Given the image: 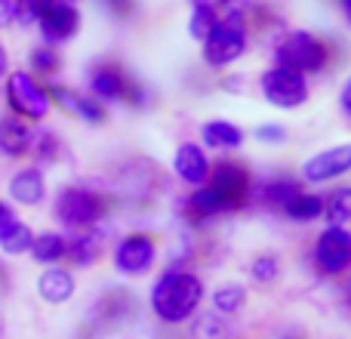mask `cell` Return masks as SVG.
I'll return each mask as SVG.
<instances>
[{
    "label": "cell",
    "mask_w": 351,
    "mask_h": 339,
    "mask_svg": "<svg viewBox=\"0 0 351 339\" xmlns=\"http://www.w3.org/2000/svg\"><path fill=\"white\" fill-rule=\"evenodd\" d=\"M200 299H204V284L194 278L191 272H167L152 287V309L160 321L182 324L197 312Z\"/></svg>",
    "instance_id": "1"
},
{
    "label": "cell",
    "mask_w": 351,
    "mask_h": 339,
    "mask_svg": "<svg viewBox=\"0 0 351 339\" xmlns=\"http://www.w3.org/2000/svg\"><path fill=\"white\" fill-rule=\"evenodd\" d=\"M330 59V49L321 37L308 34V31H287L278 43H274V62L278 68L296 74H317L324 71Z\"/></svg>",
    "instance_id": "2"
},
{
    "label": "cell",
    "mask_w": 351,
    "mask_h": 339,
    "mask_svg": "<svg viewBox=\"0 0 351 339\" xmlns=\"http://www.w3.org/2000/svg\"><path fill=\"white\" fill-rule=\"evenodd\" d=\"M247 49V22L241 12H228L219 19V25L204 40V62L213 68H225L234 59H241Z\"/></svg>",
    "instance_id": "3"
},
{
    "label": "cell",
    "mask_w": 351,
    "mask_h": 339,
    "mask_svg": "<svg viewBox=\"0 0 351 339\" xmlns=\"http://www.w3.org/2000/svg\"><path fill=\"white\" fill-rule=\"evenodd\" d=\"M108 204L99 191L93 188H65V191L56 198V219L68 229H90L99 219L105 216Z\"/></svg>",
    "instance_id": "4"
},
{
    "label": "cell",
    "mask_w": 351,
    "mask_h": 339,
    "mask_svg": "<svg viewBox=\"0 0 351 339\" xmlns=\"http://www.w3.org/2000/svg\"><path fill=\"white\" fill-rule=\"evenodd\" d=\"M210 188L216 194V200L222 204L225 213L241 210L250 198V173L243 164L237 161H219L216 167L210 170Z\"/></svg>",
    "instance_id": "5"
},
{
    "label": "cell",
    "mask_w": 351,
    "mask_h": 339,
    "mask_svg": "<svg viewBox=\"0 0 351 339\" xmlns=\"http://www.w3.org/2000/svg\"><path fill=\"white\" fill-rule=\"evenodd\" d=\"M6 102L19 117L43 121L49 115V96L28 71H12L6 80Z\"/></svg>",
    "instance_id": "6"
},
{
    "label": "cell",
    "mask_w": 351,
    "mask_h": 339,
    "mask_svg": "<svg viewBox=\"0 0 351 339\" xmlns=\"http://www.w3.org/2000/svg\"><path fill=\"white\" fill-rule=\"evenodd\" d=\"M90 90H93V99H102V102H130V105L145 102L142 86H136L133 80L123 74V68L114 65V62H105V65H99L96 71H93Z\"/></svg>",
    "instance_id": "7"
},
{
    "label": "cell",
    "mask_w": 351,
    "mask_h": 339,
    "mask_svg": "<svg viewBox=\"0 0 351 339\" xmlns=\"http://www.w3.org/2000/svg\"><path fill=\"white\" fill-rule=\"evenodd\" d=\"M262 96L278 108H299L308 99V84L302 74L287 71V68H271L262 74Z\"/></svg>",
    "instance_id": "8"
},
{
    "label": "cell",
    "mask_w": 351,
    "mask_h": 339,
    "mask_svg": "<svg viewBox=\"0 0 351 339\" xmlns=\"http://www.w3.org/2000/svg\"><path fill=\"white\" fill-rule=\"evenodd\" d=\"M315 262L324 274H342L351 268V231L342 225H330L315 247Z\"/></svg>",
    "instance_id": "9"
},
{
    "label": "cell",
    "mask_w": 351,
    "mask_h": 339,
    "mask_svg": "<svg viewBox=\"0 0 351 339\" xmlns=\"http://www.w3.org/2000/svg\"><path fill=\"white\" fill-rule=\"evenodd\" d=\"M37 25H40V34H43V40H47V47H59V43H68L77 34L80 12L74 10L71 3H65V0H56L53 6H47V10L40 12Z\"/></svg>",
    "instance_id": "10"
},
{
    "label": "cell",
    "mask_w": 351,
    "mask_h": 339,
    "mask_svg": "<svg viewBox=\"0 0 351 339\" xmlns=\"http://www.w3.org/2000/svg\"><path fill=\"white\" fill-rule=\"evenodd\" d=\"M154 256H158V247L148 235H130L127 241H121L114 253V266L121 274H130V278H139L148 268L154 266Z\"/></svg>",
    "instance_id": "11"
},
{
    "label": "cell",
    "mask_w": 351,
    "mask_h": 339,
    "mask_svg": "<svg viewBox=\"0 0 351 339\" xmlns=\"http://www.w3.org/2000/svg\"><path fill=\"white\" fill-rule=\"evenodd\" d=\"M348 170H351V145H336L305 161L302 176L308 182H330V179L346 176Z\"/></svg>",
    "instance_id": "12"
},
{
    "label": "cell",
    "mask_w": 351,
    "mask_h": 339,
    "mask_svg": "<svg viewBox=\"0 0 351 339\" xmlns=\"http://www.w3.org/2000/svg\"><path fill=\"white\" fill-rule=\"evenodd\" d=\"M47 96H49V102H59L65 111L77 115L80 121H86V124H105V117H108L99 99H93V96H77V93L68 90V86H49Z\"/></svg>",
    "instance_id": "13"
},
{
    "label": "cell",
    "mask_w": 351,
    "mask_h": 339,
    "mask_svg": "<svg viewBox=\"0 0 351 339\" xmlns=\"http://www.w3.org/2000/svg\"><path fill=\"white\" fill-rule=\"evenodd\" d=\"M173 170L182 182H188V185H204L206 176H210V161H206V154L200 152L197 145H188L185 142V145L176 148Z\"/></svg>",
    "instance_id": "14"
},
{
    "label": "cell",
    "mask_w": 351,
    "mask_h": 339,
    "mask_svg": "<svg viewBox=\"0 0 351 339\" xmlns=\"http://www.w3.org/2000/svg\"><path fill=\"white\" fill-rule=\"evenodd\" d=\"M34 145V133L28 130V124L22 117H3L0 121V152L6 158H22L25 152H31Z\"/></svg>",
    "instance_id": "15"
},
{
    "label": "cell",
    "mask_w": 351,
    "mask_h": 339,
    "mask_svg": "<svg viewBox=\"0 0 351 339\" xmlns=\"http://www.w3.org/2000/svg\"><path fill=\"white\" fill-rule=\"evenodd\" d=\"M10 194H12V200H19L25 207L40 204L43 194H47V182H43L40 170H19L10 179Z\"/></svg>",
    "instance_id": "16"
},
{
    "label": "cell",
    "mask_w": 351,
    "mask_h": 339,
    "mask_svg": "<svg viewBox=\"0 0 351 339\" xmlns=\"http://www.w3.org/2000/svg\"><path fill=\"white\" fill-rule=\"evenodd\" d=\"M37 293H40L47 303H53V305L68 303V299L74 296L71 272H65V268H47V272L40 274V281H37Z\"/></svg>",
    "instance_id": "17"
},
{
    "label": "cell",
    "mask_w": 351,
    "mask_h": 339,
    "mask_svg": "<svg viewBox=\"0 0 351 339\" xmlns=\"http://www.w3.org/2000/svg\"><path fill=\"white\" fill-rule=\"evenodd\" d=\"M200 136H204V142L210 148H222V152H228V148H237L243 142V130L234 127V124L228 121H210L200 127Z\"/></svg>",
    "instance_id": "18"
},
{
    "label": "cell",
    "mask_w": 351,
    "mask_h": 339,
    "mask_svg": "<svg viewBox=\"0 0 351 339\" xmlns=\"http://www.w3.org/2000/svg\"><path fill=\"white\" fill-rule=\"evenodd\" d=\"M65 253L74 259V266H93L102 256V235L99 231H84L71 244H65Z\"/></svg>",
    "instance_id": "19"
},
{
    "label": "cell",
    "mask_w": 351,
    "mask_h": 339,
    "mask_svg": "<svg viewBox=\"0 0 351 339\" xmlns=\"http://www.w3.org/2000/svg\"><path fill=\"white\" fill-rule=\"evenodd\" d=\"M284 213L296 222H315L317 216H324V200L317 194H308V191H299L290 204L284 207Z\"/></svg>",
    "instance_id": "20"
},
{
    "label": "cell",
    "mask_w": 351,
    "mask_h": 339,
    "mask_svg": "<svg viewBox=\"0 0 351 339\" xmlns=\"http://www.w3.org/2000/svg\"><path fill=\"white\" fill-rule=\"evenodd\" d=\"M31 244H34V231L25 222H19V219L0 235V250L10 256H19V253H25V250H31Z\"/></svg>",
    "instance_id": "21"
},
{
    "label": "cell",
    "mask_w": 351,
    "mask_h": 339,
    "mask_svg": "<svg viewBox=\"0 0 351 339\" xmlns=\"http://www.w3.org/2000/svg\"><path fill=\"white\" fill-rule=\"evenodd\" d=\"M31 253H34L37 262H59L65 256V237L56 235V231H43V235L34 237Z\"/></svg>",
    "instance_id": "22"
},
{
    "label": "cell",
    "mask_w": 351,
    "mask_h": 339,
    "mask_svg": "<svg viewBox=\"0 0 351 339\" xmlns=\"http://www.w3.org/2000/svg\"><path fill=\"white\" fill-rule=\"evenodd\" d=\"M324 216L330 225H346L351 219V188H336L327 200H324Z\"/></svg>",
    "instance_id": "23"
},
{
    "label": "cell",
    "mask_w": 351,
    "mask_h": 339,
    "mask_svg": "<svg viewBox=\"0 0 351 339\" xmlns=\"http://www.w3.org/2000/svg\"><path fill=\"white\" fill-rule=\"evenodd\" d=\"M243 303H247V290L241 284H225L213 293V305H216L219 315H234L243 309Z\"/></svg>",
    "instance_id": "24"
},
{
    "label": "cell",
    "mask_w": 351,
    "mask_h": 339,
    "mask_svg": "<svg viewBox=\"0 0 351 339\" xmlns=\"http://www.w3.org/2000/svg\"><path fill=\"white\" fill-rule=\"evenodd\" d=\"M191 339H234L231 327L219 315H204L191 330Z\"/></svg>",
    "instance_id": "25"
},
{
    "label": "cell",
    "mask_w": 351,
    "mask_h": 339,
    "mask_svg": "<svg viewBox=\"0 0 351 339\" xmlns=\"http://www.w3.org/2000/svg\"><path fill=\"white\" fill-rule=\"evenodd\" d=\"M299 191H302V188H299L293 179H274V182H268L265 198H268V204H274L278 210H284Z\"/></svg>",
    "instance_id": "26"
},
{
    "label": "cell",
    "mask_w": 351,
    "mask_h": 339,
    "mask_svg": "<svg viewBox=\"0 0 351 339\" xmlns=\"http://www.w3.org/2000/svg\"><path fill=\"white\" fill-rule=\"evenodd\" d=\"M219 19H222L219 12H210V10H194L191 25H188V31L194 34V40L204 43V40H206V34H210V31L219 25Z\"/></svg>",
    "instance_id": "27"
},
{
    "label": "cell",
    "mask_w": 351,
    "mask_h": 339,
    "mask_svg": "<svg viewBox=\"0 0 351 339\" xmlns=\"http://www.w3.org/2000/svg\"><path fill=\"white\" fill-rule=\"evenodd\" d=\"M253 278L259 281V284H271L274 278H278V272H280V266H278V259L274 256H259V259L253 262Z\"/></svg>",
    "instance_id": "28"
},
{
    "label": "cell",
    "mask_w": 351,
    "mask_h": 339,
    "mask_svg": "<svg viewBox=\"0 0 351 339\" xmlns=\"http://www.w3.org/2000/svg\"><path fill=\"white\" fill-rule=\"evenodd\" d=\"M31 65L40 74H53L56 68H59V56H56L53 47H37L34 53H31Z\"/></svg>",
    "instance_id": "29"
},
{
    "label": "cell",
    "mask_w": 351,
    "mask_h": 339,
    "mask_svg": "<svg viewBox=\"0 0 351 339\" xmlns=\"http://www.w3.org/2000/svg\"><path fill=\"white\" fill-rule=\"evenodd\" d=\"M34 154H37V161H56L59 158V139H56L53 133H43V136H37L34 139Z\"/></svg>",
    "instance_id": "30"
},
{
    "label": "cell",
    "mask_w": 351,
    "mask_h": 339,
    "mask_svg": "<svg viewBox=\"0 0 351 339\" xmlns=\"http://www.w3.org/2000/svg\"><path fill=\"white\" fill-rule=\"evenodd\" d=\"M256 136H259L262 142H268V145H278V142L287 139V130L280 127V124H265V127L256 130Z\"/></svg>",
    "instance_id": "31"
},
{
    "label": "cell",
    "mask_w": 351,
    "mask_h": 339,
    "mask_svg": "<svg viewBox=\"0 0 351 339\" xmlns=\"http://www.w3.org/2000/svg\"><path fill=\"white\" fill-rule=\"evenodd\" d=\"M16 22V0H0V28H10Z\"/></svg>",
    "instance_id": "32"
},
{
    "label": "cell",
    "mask_w": 351,
    "mask_h": 339,
    "mask_svg": "<svg viewBox=\"0 0 351 339\" xmlns=\"http://www.w3.org/2000/svg\"><path fill=\"white\" fill-rule=\"evenodd\" d=\"M234 0H191L194 10H210V12H219V10H228Z\"/></svg>",
    "instance_id": "33"
},
{
    "label": "cell",
    "mask_w": 351,
    "mask_h": 339,
    "mask_svg": "<svg viewBox=\"0 0 351 339\" xmlns=\"http://www.w3.org/2000/svg\"><path fill=\"white\" fill-rule=\"evenodd\" d=\"M12 222H16V213H12V207H10V204H3V200H0V235H3V231L10 229Z\"/></svg>",
    "instance_id": "34"
},
{
    "label": "cell",
    "mask_w": 351,
    "mask_h": 339,
    "mask_svg": "<svg viewBox=\"0 0 351 339\" xmlns=\"http://www.w3.org/2000/svg\"><path fill=\"white\" fill-rule=\"evenodd\" d=\"M105 3H108L117 16H127V12L133 10V0H105Z\"/></svg>",
    "instance_id": "35"
},
{
    "label": "cell",
    "mask_w": 351,
    "mask_h": 339,
    "mask_svg": "<svg viewBox=\"0 0 351 339\" xmlns=\"http://www.w3.org/2000/svg\"><path fill=\"white\" fill-rule=\"evenodd\" d=\"M342 108H346V115L351 117V80L346 84V90H342Z\"/></svg>",
    "instance_id": "36"
},
{
    "label": "cell",
    "mask_w": 351,
    "mask_h": 339,
    "mask_svg": "<svg viewBox=\"0 0 351 339\" xmlns=\"http://www.w3.org/2000/svg\"><path fill=\"white\" fill-rule=\"evenodd\" d=\"M6 68H10V59H6V49L0 47V78L6 74Z\"/></svg>",
    "instance_id": "37"
},
{
    "label": "cell",
    "mask_w": 351,
    "mask_h": 339,
    "mask_svg": "<svg viewBox=\"0 0 351 339\" xmlns=\"http://www.w3.org/2000/svg\"><path fill=\"white\" fill-rule=\"evenodd\" d=\"M342 10H346V16H348V22H351V0H342Z\"/></svg>",
    "instance_id": "38"
},
{
    "label": "cell",
    "mask_w": 351,
    "mask_h": 339,
    "mask_svg": "<svg viewBox=\"0 0 351 339\" xmlns=\"http://www.w3.org/2000/svg\"><path fill=\"white\" fill-rule=\"evenodd\" d=\"M346 305H348V312H351V284H348V290H346Z\"/></svg>",
    "instance_id": "39"
},
{
    "label": "cell",
    "mask_w": 351,
    "mask_h": 339,
    "mask_svg": "<svg viewBox=\"0 0 351 339\" xmlns=\"http://www.w3.org/2000/svg\"><path fill=\"white\" fill-rule=\"evenodd\" d=\"M284 339H299V336H284Z\"/></svg>",
    "instance_id": "40"
}]
</instances>
